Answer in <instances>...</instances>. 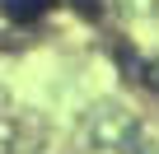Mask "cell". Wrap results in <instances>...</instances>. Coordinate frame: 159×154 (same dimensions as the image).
<instances>
[{"mask_svg": "<svg viewBox=\"0 0 159 154\" xmlns=\"http://www.w3.org/2000/svg\"><path fill=\"white\" fill-rule=\"evenodd\" d=\"M52 5H56V0H0V10H5L10 19H19V24H28V19L47 14Z\"/></svg>", "mask_w": 159, "mask_h": 154, "instance_id": "cell-1", "label": "cell"}]
</instances>
